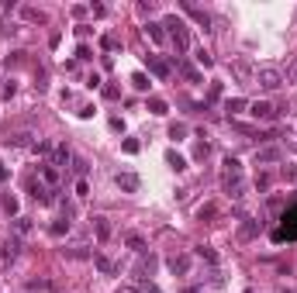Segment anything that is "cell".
<instances>
[{"label": "cell", "instance_id": "cell-11", "mask_svg": "<svg viewBox=\"0 0 297 293\" xmlns=\"http://www.w3.org/2000/svg\"><path fill=\"white\" fill-rule=\"evenodd\" d=\"M90 221H94V234H97L100 241H107V238H111V221H107V217H104V214L90 217Z\"/></svg>", "mask_w": 297, "mask_h": 293}, {"label": "cell", "instance_id": "cell-15", "mask_svg": "<svg viewBox=\"0 0 297 293\" xmlns=\"http://www.w3.org/2000/svg\"><path fill=\"white\" fill-rule=\"evenodd\" d=\"M166 162H169V169H173V173H183V169H187V159L180 156L177 149H169V152H166Z\"/></svg>", "mask_w": 297, "mask_h": 293}, {"label": "cell", "instance_id": "cell-13", "mask_svg": "<svg viewBox=\"0 0 297 293\" xmlns=\"http://www.w3.org/2000/svg\"><path fill=\"white\" fill-rule=\"evenodd\" d=\"M280 159H283L280 149H259V152H256V162H259V166H270V162H280Z\"/></svg>", "mask_w": 297, "mask_h": 293}, {"label": "cell", "instance_id": "cell-7", "mask_svg": "<svg viewBox=\"0 0 297 293\" xmlns=\"http://www.w3.org/2000/svg\"><path fill=\"white\" fill-rule=\"evenodd\" d=\"M166 266H169V273L173 276H187L190 273V255H169V259H166Z\"/></svg>", "mask_w": 297, "mask_h": 293}, {"label": "cell", "instance_id": "cell-45", "mask_svg": "<svg viewBox=\"0 0 297 293\" xmlns=\"http://www.w3.org/2000/svg\"><path fill=\"white\" fill-rule=\"evenodd\" d=\"M290 76H294V79H297V66H294V73H290Z\"/></svg>", "mask_w": 297, "mask_h": 293}, {"label": "cell", "instance_id": "cell-26", "mask_svg": "<svg viewBox=\"0 0 297 293\" xmlns=\"http://www.w3.org/2000/svg\"><path fill=\"white\" fill-rule=\"evenodd\" d=\"M4 211H7V214H18V197H14V193L4 197Z\"/></svg>", "mask_w": 297, "mask_h": 293}, {"label": "cell", "instance_id": "cell-19", "mask_svg": "<svg viewBox=\"0 0 297 293\" xmlns=\"http://www.w3.org/2000/svg\"><path fill=\"white\" fill-rule=\"evenodd\" d=\"M152 269H156V255H145V259H142V266H139V273L149 279V276H152Z\"/></svg>", "mask_w": 297, "mask_h": 293}, {"label": "cell", "instance_id": "cell-9", "mask_svg": "<svg viewBox=\"0 0 297 293\" xmlns=\"http://www.w3.org/2000/svg\"><path fill=\"white\" fill-rule=\"evenodd\" d=\"M114 183H118V186L124 190V193H135V190L142 186V183H139V176H135V173H114Z\"/></svg>", "mask_w": 297, "mask_h": 293}, {"label": "cell", "instance_id": "cell-41", "mask_svg": "<svg viewBox=\"0 0 297 293\" xmlns=\"http://www.w3.org/2000/svg\"><path fill=\"white\" fill-rule=\"evenodd\" d=\"M107 124H111V131H124V121H121V117H111Z\"/></svg>", "mask_w": 297, "mask_h": 293}, {"label": "cell", "instance_id": "cell-12", "mask_svg": "<svg viewBox=\"0 0 297 293\" xmlns=\"http://www.w3.org/2000/svg\"><path fill=\"white\" fill-rule=\"evenodd\" d=\"M256 234H259V224L252 221V217H242V224H238V238L249 241V238H256Z\"/></svg>", "mask_w": 297, "mask_h": 293}, {"label": "cell", "instance_id": "cell-2", "mask_svg": "<svg viewBox=\"0 0 297 293\" xmlns=\"http://www.w3.org/2000/svg\"><path fill=\"white\" fill-rule=\"evenodd\" d=\"M162 28H169L166 35L173 38V45H177V52H187V48H190V35H187V24H183V21H180L177 14L162 21Z\"/></svg>", "mask_w": 297, "mask_h": 293}, {"label": "cell", "instance_id": "cell-17", "mask_svg": "<svg viewBox=\"0 0 297 293\" xmlns=\"http://www.w3.org/2000/svg\"><path fill=\"white\" fill-rule=\"evenodd\" d=\"M145 35H149L152 41H166V31H162V24H152V21L145 24Z\"/></svg>", "mask_w": 297, "mask_h": 293}, {"label": "cell", "instance_id": "cell-42", "mask_svg": "<svg viewBox=\"0 0 297 293\" xmlns=\"http://www.w3.org/2000/svg\"><path fill=\"white\" fill-rule=\"evenodd\" d=\"M104 97H107V100H118V86H104Z\"/></svg>", "mask_w": 297, "mask_h": 293}, {"label": "cell", "instance_id": "cell-44", "mask_svg": "<svg viewBox=\"0 0 297 293\" xmlns=\"http://www.w3.org/2000/svg\"><path fill=\"white\" fill-rule=\"evenodd\" d=\"M118 293H139V290H132V286H121V290Z\"/></svg>", "mask_w": 297, "mask_h": 293}, {"label": "cell", "instance_id": "cell-39", "mask_svg": "<svg viewBox=\"0 0 297 293\" xmlns=\"http://www.w3.org/2000/svg\"><path fill=\"white\" fill-rule=\"evenodd\" d=\"M139 293H159V286H156V283H149V279H145V283L139 286Z\"/></svg>", "mask_w": 297, "mask_h": 293}, {"label": "cell", "instance_id": "cell-24", "mask_svg": "<svg viewBox=\"0 0 297 293\" xmlns=\"http://www.w3.org/2000/svg\"><path fill=\"white\" fill-rule=\"evenodd\" d=\"M183 135H187V124H183V121H173V124H169V138H177L180 141Z\"/></svg>", "mask_w": 297, "mask_h": 293}, {"label": "cell", "instance_id": "cell-18", "mask_svg": "<svg viewBox=\"0 0 297 293\" xmlns=\"http://www.w3.org/2000/svg\"><path fill=\"white\" fill-rule=\"evenodd\" d=\"M94 262H97V269H100V273H107V276L114 273V262H111L107 255H94Z\"/></svg>", "mask_w": 297, "mask_h": 293}, {"label": "cell", "instance_id": "cell-36", "mask_svg": "<svg viewBox=\"0 0 297 293\" xmlns=\"http://www.w3.org/2000/svg\"><path fill=\"white\" fill-rule=\"evenodd\" d=\"M69 169H73L76 176H83V173H87V162H83V159H73V166H69Z\"/></svg>", "mask_w": 297, "mask_h": 293}, {"label": "cell", "instance_id": "cell-4", "mask_svg": "<svg viewBox=\"0 0 297 293\" xmlns=\"http://www.w3.org/2000/svg\"><path fill=\"white\" fill-rule=\"evenodd\" d=\"M256 79H259L263 90H280V86H283V73H280L277 66H263L256 73Z\"/></svg>", "mask_w": 297, "mask_h": 293}, {"label": "cell", "instance_id": "cell-38", "mask_svg": "<svg viewBox=\"0 0 297 293\" xmlns=\"http://www.w3.org/2000/svg\"><path fill=\"white\" fill-rule=\"evenodd\" d=\"M139 11H142V14H152V11H156V4H152V0H142Z\"/></svg>", "mask_w": 297, "mask_h": 293}, {"label": "cell", "instance_id": "cell-43", "mask_svg": "<svg viewBox=\"0 0 297 293\" xmlns=\"http://www.w3.org/2000/svg\"><path fill=\"white\" fill-rule=\"evenodd\" d=\"M7 176H11V173H7V166H4V162H0V183H4V179H7Z\"/></svg>", "mask_w": 297, "mask_h": 293}, {"label": "cell", "instance_id": "cell-46", "mask_svg": "<svg viewBox=\"0 0 297 293\" xmlns=\"http://www.w3.org/2000/svg\"><path fill=\"white\" fill-rule=\"evenodd\" d=\"M294 152H297V145H294Z\"/></svg>", "mask_w": 297, "mask_h": 293}, {"label": "cell", "instance_id": "cell-30", "mask_svg": "<svg viewBox=\"0 0 297 293\" xmlns=\"http://www.w3.org/2000/svg\"><path fill=\"white\" fill-rule=\"evenodd\" d=\"M194 59H197L200 66H211V62H215V59H211V52H207V48H197V52H194Z\"/></svg>", "mask_w": 297, "mask_h": 293}, {"label": "cell", "instance_id": "cell-23", "mask_svg": "<svg viewBox=\"0 0 297 293\" xmlns=\"http://www.w3.org/2000/svg\"><path fill=\"white\" fill-rule=\"evenodd\" d=\"M245 107H249V104H245L242 97H235V100H228V104H225V111H228V114H238V111H245Z\"/></svg>", "mask_w": 297, "mask_h": 293}, {"label": "cell", "instance_id": "cell-37", "mask_svg": "<svg viewBox=\"0 0 297 293\" xmlns=\"http://www.w3.org/2000/svg\"><path fill=\"white\" fill-rule=\"evenodd\" d=\"M87 193H90V183H87V179H79V183H76V197H87Z\"/></svg>", "mask_w": 297, "mask_h": 293}, {"label": "cell", "instance_id": "cell-21", "mask_svg": "<svg viewBox=\"0 0 297 293\" xmlns=\"http://www.w3.org/2000/svg\"><path fill=\"white\" fill-rule=\"evenodd\" d=\"M56 162H59V166H66V162H73V152H69L66 145H56Z\"/></svg>", "mask_w": 297, "mask_h": 293}, {"label": "cell", "instance_id": "cell-3", "mask_svg": "<svg viewBox=\"0 0 297 293\" xmlns=\"http://www.w3.org/2000/svg\"><path fill=\"white\" fill-rule=\"evenodd\" d=\"M28 193L35 197L38 204H45V207H49V204H56V190H52V186H45V183L35 179V176H28Z\"/></svg>", "mask_w": 297, "mask_h": 293}, {"label": "cell", "instance_id": "cell-31", "mask_svg": "<svg viewBox=\"0 0 297 293\" xmlns=\"http://www.w3.org/2000/svg\"><path fill=\"white\" fill-rule=\"evenodd\" d=\"M24 18L28 21H45V14H41L38 7H24Z\"/></svg>", "mask_w": 297, "mask_h": 293}, {"label": "cell", "instance_id": "cell-33", "mask_svg": "<svg viewBox=\"0 0 297 293\" xmlns=\"http://www.w3.org/2000/svg\"><path fill=\"white\" fill-rule=\"evenodd\" d=\"M62 231H69V217H62V221L52 224V234H62Z\"/></svg>", "mask_w": 297, "mask_h": 293}, {"label": "cell", "instance_id": "cell-16", "mask_svg": "<svg viewBox=\"0 0 297 293\" xmlns=\"http://www.w3.org/2000/svg\"><path fill=\"white\" fill-rule=\"evenodd\" d=\"M66 259H90V249L87 245H73V249H62Z\"/></svg>", "mask_w": 297, "mask_h": 293}, {"label": "cell", "instance_id": "cell-25", "mask_svg": "<svg viewBox=\"0 0 297 293\" xmlns=\"http://www.w3.org/2000/svg\"><path fill=\"white\" fill-rule=\"evenodd\" d=\"M197 255H200V259H207V262H218V252H215L211 245H200V249H197Z\"/></svg>", "mask_w": 297, "mask_h": 293}, {"label": "cell", "instance_id": "cell-29", "mask_svg": "<svg viewBox=\"0 0 297 293\" xmlns=\"http://www.w3.org/2000/svg\"><path fill=\"white\" fill-rule=\"evenodd\" d=\"M121 149H124L128 156H135V152H139L142 145H139V138H124V145H121Z\"/></svg>", "mask_w": 297, "mask_h": 293}, {"label": "cell", "instance_id": "cell-34", "mask_svg": "<svg viewBox=\"0 0 297 293\" xmlns=\"http://www.w3.org/2000/svg\"><path fill=\"white\" fill-rule=\"evenodd\" d=\"M14 228H18L21 234H28V231H31V224H28V217H18V221H14Z\"/></svg>", "mask_w": 297, "mask_h": 293}, {"label": "cell", "instance_id": "cell-27", "mask_svg": "<svg viewBox=\"0 0 297 293\" xmlns=\"http://www.w3.org/2000/svg\"><path fill=\"white\" fill-rule=\"evenodd\" d=\"M132 86H135V90H149V76H145V73H135V76H132Z\"/></svg>", "mask_w": 297, "mask_h": 293}, {"label": "cell", "instance_id": "cell-22", "mask_svg": "<svg viewBox=\"0 0 297 293\" xmlns=\"http://www.w3.org/2000/svg\"><path fill=\"white\" fill-rule=\"evenodd\" d=\"M180 73H183V76L190 79V83H200V73L194 69V66H187V62H180Z\"/></svg>", "mask_w": 297, "mask_h": 293}, {"label": "cell", "instance_id": "cell-10", "mask_svg": "<svg viewBox=\"0 0 297 293\" xmlns=\"http://www.w3.org/2000/svg\"><path fill=\"white\" fill-rule=\"evenodd\" d=\"M180 7H183V11H187V14H190V18L197 21V24H204V31H211V18H207V14H204V11H200V7H194V4H190V0H183V4H180Z\"/></svg>", "mask_w": 297, "mask_h": 293}, {"label": "cell", "instance_id": "cell-5", "mask_svg": "<svg viewBox=\"0 0 297 293\" xmlns=\"http://www.w3.org/2000/svg\"><path fill=\"white\" fill-rule=\"evenodd\" d=\"M249 114L256 117V121H277L280 107H273V104H266V100H256V104H249Z\"/></svg>", "mask_w": 297, "mask_h": 293}, {"label": "cell", "instance_id": "cell-28", "mask_svg": "<svg viewBox=\"0 0 297 293\" xmlns=\"http://www.w3.org/2000/svg\"><path fill=\"white\" fill-rule=\"evenodd\" d=\"M215 214H218V207H215V204H204V207L197 211V217H200V221H207V217H215Z\"/></svg>", "mask_w": 297, "mask_h": 293}, {"label": "cell", "instance_id": "cell-1", "mask_svg": "<svg viewBox=\"0 0 297 293\" xmlns=\"http://www.w3.org/2000/svg\"><path fill=\"white\" fill-rule=\"evenodd\" d=\"M221 186H225V193L228 197H242L245 190V176H242V162L235 156H228L221 162Z\"/></svg>", "mask_w": 297, "mask_h": 293}, {"label": "cell", "instance_id": "cell-35", "mask_svg": "<svg viewBox=\"0 0 297 293\" xmlns=\"http://www.w3.org/2000/svg\"><path fill=\"white\" fill-rule=\"evenodd\" d=\"M207 152H211V145H207V141H197V149H194V156H197V159H204V156H207Z\"/></svg>", "mask_w": 297, "mask_h": 293}, {"label": "cell", "instance_id": "cell-14", "mask_svg": "<svg viewBox=\"0 0 297 293\" xmlns=\"http://www.w3.org/2000/svg\"><path fill=\"white\" fill-rule=\"evenodd\" d=\"M145 59H149V69H152V73H156L159 79H166V76H169V62H162L159 56H145Z\"/></svg>", "mask_w": 297, "mask_h": 293}, {"label": "cell", "instance_id": "cell-20", "mask_svg": "<svg viewBox=\"0 0 297 293\" xmlns=\"http://www.w3.org/2000/svg\"><path fill=\"white\" fill-rule=\"evenodd\" d=\"M149 111H152V114H166V111H169V107H166V100H159V97H149Z\"/></svg>", "mask_w": 297, "mask_h": 293}, {"label": "cell", "instance_id": "cell-8", "mask_svg": "<svg viewBox=\"0 0 297 293\" xmlns=\"http://www.w3.org/2000/svg\"><path fill=\"white\" fill-rule=\"evenodd\" d=\"M38 176H41V183H45V186H52V190H56V183H59V166H56V162H41V166H38Z\"/></svg>", "mask_w": 297, "mask_h": 293}, {"label": "cell", "instance_id": "cell-32", "mask_svg": "<svg viewBox=\"0 0 297 293\" xmlns=\"http://www.w3.org/2000/svg\"><path fill=\"white\" fill-rule=\"evenodd\" d=\"M128 245H132L135 252H145V241H142L139 234H128Z\"/></svg>", "mask_w": 297, "mask_h": 293}, {"label": "cell", "instance_id": "cell-6", "mask_svg": "<svg viewBox=\"0 0 297 293\" xmlns=\"http://www.w3.org/2000/svg\"><path fill=\"white\" fill-rule=\"evenodd\" d=\"M283 221H287V228L273 231V238H277V241H283V238H297V204H294V207H287Z\"/></svg>", "mask_w": 297, "mask_h": 293}, {"label": "cell", "instance_id": "cell-40", "mask_svg": "<svg viewBox=\"0 0 297 293\" xmlns=\"http://www.w3.org/2000/svg\"><path fill=\"white\" fill-rule=\"evenodd\" d=\"M90 11H94V18H104V14H107V7H104V4H90Z\"/></svg>", "mask_w": 297, "mask_h": 293}]
</instances>
